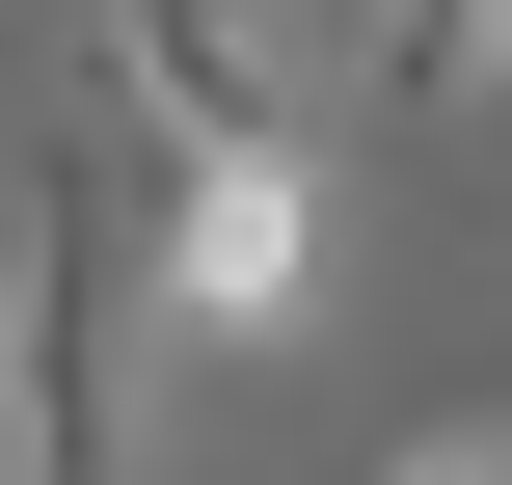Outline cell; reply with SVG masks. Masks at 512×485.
Wrapping results in <instances>:
<instances>
[{"label":"cell","mask_w":512,"mask_h":485,"mask_svg":"<svg viewBox=\"0 0 512 485\" xmlns=\"http://www.w3.org/2000/svg\"><path fill=\"white\" fill-rule=\"evenodd\" d=\"M0 485H135V189H108V135L0 162Z\"/></svg>","instance_id":"cell-1"},{"label":"cell","mask_w":512,"mask_h":485,"mask_svg":"<svg viewBox=\"0 0 512 485\" xmlns=\"http://www.w3.org/2000/svg\"><path fill=\"white\" fill-rule=\"evenodd\" d=\"M297 297H324V162H297V135H216V162H162V189H135V324L270 351Z\"/></svg>","instance_id":"cell-2"},{"label":"cell","mask_w":512,"mask_h":485,"mask_svg":"<svg viewBox=\"0 0 512 485\" xmlns=\"http://www.w3.org/2000/svg\"><path fill=\"white\" fill-rule=\"evenodd\" d=\"M81 27H108V108H162V162L297 135V27L270 0H81Z\"/></svg>","instance_id":"cell-3"},{"label":"cell","mask_w":512,"mask_h":485,"mask_svg":"<svg viewBox=\"0 0 512 485\" xmlns=\"http://www.w3.org/2000/svg\"><path fill=\"white\" fill-rule=\"evenodd\" d=\"M512 81V0H378V108H486Z\"/></svg>","instance_id":"cell-4"},{"label":"cell","mask_w":512,"mask_h":485,"mask_svg":"<svg viewBox=\"0 0 512 485\" xmlns=\"http://www.w3.org/2000/svg\"><path fill=\"white\" fill-rule=\"evenodd\" d=\"M378 485H512V432H405V459H378Z\"/></svg>","instance_id":"cell-5"}]
</instances>
